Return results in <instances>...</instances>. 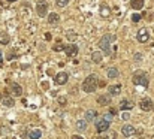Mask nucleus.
<instances>
[{"label": "nucleus", "instance_id": "39448f33", "mask_svg": "<svg viewBox=\"0 0 154 139\" xmlns=\"http://www.w3.org/2000/svg\"><path fill=\"white\" fill-rule=\"evenodd\" d=\"M148 39H150L148 30H147V29H139V32H138V41L142 42V44H145Z\"/></svg>", "mask_w": 154, "mask_h": 139}, {"label": "nucleus", "instance_id": "f3484780", "mask_svg": "<svg viewBox=\"0 0 154 139\" xmlns=\"http://www.w3.org/2000/svg\"><path fill=\"white\" fill-rule=\"evenodd\" d=\"M29 136H30V139H39L41 136H42V132H41L39 129H35V130H32V132H30V135H29Z\"/></svg>", "mask_w": 154, "mask_h": 139}, {"label": "nucleus", "instance_id": "1a4fd4ad", "mask_svg": "<svg viewBox=\"0 0 154 139\" xmlns=\"http://www.w3.org/2000/svg\"><path fill=\"white\" fill-rule=\"evenodd\" d=\"M121 133H123V136L129 138V136H132V135L135 133V127H133V126H130V124H126V126H123Z\"/></svg>", "mask_w": 154, "mask_h": 139}, {"label": "nucleus", "instance_id": "aec40b11", "mask_svg": "<svg viewBox=\"0 0 154 139\" xmlns=\"http://www.w3.org/2000/svg\"><path fill=\"white\" fill-rule=\"evenodd\" d=\"M120 91H121V85H111L109 87V93L111 94H120Z\"/></svg>", "mask_w": 154, "mask_h": 139}, {"label": "nucleus", "instance_id": "f257e3e1", "mask_svg": "<svg viewBox=\"0 0 154 139\" xmlns=\"http://www.w3.org/2000/svg\"><path fill=\"white\" fill-rule=\"evenodd\" d=\"M97 88V78L96 75H90L85 78V81L82 82V90L85 93H93Z\"/></svg>", "mask_w": 154, "mask_h": 139}, {"label": "nucleus", "instance_id": "4468645a", "mask_svg": "<svg viewBox=\"0 0 154 139\" xmlns=\"http://www.w3.org/2000/svg\"><path fill=\"white\" fill-rule=\"evenodd\" d=\"M130 6L133 9H142L144 8V0H130Z\"/></svg>", "mask_w": 154, "mask_h": 139}, {"label": "nucleus", "instance_id": "2eb2a0df", "mask_svg": "<svg viewBox=\"0 0 154 139\" xmlns=\"http://www.w3.org/2000/svg\"><path fill=\"white\" fill-rule=\"evenodd\" d=\"M12 93L15 94V96H21L23 94V88H21V85H18V84H12Z\"/></svg>", "mask_w": 154, "mask_h": 139}, {"label": "nucleus", "instance_id": "9d476101", "mask_svg": "<svg viewBox=\"0 0 154 139\" xmlns=\"http://www.w3.org/2000/svg\"><path fill=\"white\" fill-rule=\"evenodd\" d=\"M64 52H66V55H75V54L78 52V46L73 45V44L66 45L64 46Z\"/></svg>", "mask_w": 154, "mask_h": 139}, {"label": "nucleus", "instance_id": "9b49d317", "mask_svg": "<svg viewBox=\"0 0 154 139\" xmlns=\"http://www.w3.org/2000/svg\"><path fill=\"white\" fill-rule=\"evenodd\" d=\"M97 103L99 105H102V106H108V105H111V97L109 96H99L97 97Z\"/></svg>", "mask_w": 154, "mask_h": 139}, {"label": "nucleus", "instance_id": "cd10ccee", "mask_svg": "<svg viewBox=\"0 0 154 139\" xmlns=\"http://www.w3.org/2000/svg\"><path fill=\"white\" fill-rule=\"evenodd\" d=\"M111 118H112V114H111V112H109V114H106V115H105V120H108V121H109V120H111Z\"/></svg>", "mask_w": 154, "mask_h": 139}, {"label": "nucleus", "instance_id": "a878e982", "mask_svg": "<svg viewBox=\"0 0 154 139\" xmlns=\"http://www.w3.org/2000/svg\"><path fill=\"white\" fill-rule=\"evenodd\" d=\"M54 49H55V51H60V49H64V45H63V44H55V45H54Z\"/></svg>", "mask_w": 154, "mask_h": 139}, {"label": "nucleus", "instance_id": "6e6552de", "mask_svg": "<svg viewBox=\"0 0 154 139\" xmlns=\"http://www.w3.org/2000/svg\"><path fill=\"white\" fill-rule=\"evenodd\" d=\"M67 79H69V75H67L66 72H60V73H57V76H55V82H57L58 85L66 84Z\"/></svg>", "mask_w": 154, "mask_h": 139}, {"label": "nucleus", "instance_id": "dca6fc26", "mask_svg": "<svg viewBox=\"0 0 154 139\" xmlns=\"http://www.w3.org/2000/svg\"><path fill=\"white\" fill-rule=\"evenodd\" d=\"M0 44H2V45H8V44H9V36H8V33L0 32Z\"/></svg>", "mask_w": 154, "mask_h": 139}, {"label": "nucleus", "instance_id": "6ab92c4d", "mask_svg": "<svg viewBox=\"0 0 154 139\" xmlns=\"http://www.w3.org/2000/svg\"><path fill=\"white\" fill-rule=\"evenodd\" d=\"M91 58H93L94 63H100V61H102V54H100L99 51H96V52L91 54Z\"/></svg>", "mask_w": 154, "mask_h": 139}, {"label": "nucleus", "instance_id": "c756f323", "mask_svg": "<svg viewBox=\"0 0 154 139\" xmlns=\"http://www.w3.org/2000/svg\"><path fill=\"white\" fill-rule=\"evenodd\" d=\"M72 139H82L81 136H72Z\"/></svg>", "mask_w": 154, "mask_h": 139}, {"label": "nucleus", "instance_id": "393cba45", "mask_svg": "<svg viewBox=\"0 0 154 139\" xmlns=\"http://www.w3.org/2000/svg\"><path fill=\"white\" fill-rule=\"evenodd\" d=\"M139 20H141V15H139V14H135V15H132V21H133V23H138Z\"/></svg>", "mask_w": 154, "mask_h": 139}, {"label": "nucleus", "instance_id": "412c9836", "mask_svg": "<svg viewBox=\"0 0 154 139\" xmlns=\"http://www.w3.org/2000/svg\"><path fill=\"white\" fill-rule=\"evenodd\" d=\"M108 76H109V78H117V76H118V70H117L115 67H111V69L108 70Z\"/></svg>", "mask_w": 154, "mask_h": 139}, {"label": "nucleus", "instance_id": "b1692460", "mask_svg": "<svg viewBox=\"0 0 154 139\" xmlns=\"http://www.w3.org/2000/svg\"><path fill=\"white\" fill-rule=\"evenodd\" d=\"M55 5L60 6V8H64V6L69 5V0H55Z\"/></svg>", "mask_w": 154, "mask_h": 139}, {"label": "nucleus", "instance_id": "4be33fe9", "mask_svg": "<svg viewBox=\"0 0 154 139\" xmlns=\"http://www.w3.org/2000/svg\"><path fill=\"white\" fill-rule=\"evenodd\" d=\"M2 102H3V105H6V106H14V100H12L11 97H3Z\"/></svg>", "mask_w": 154, "mask_h": 139}, {"label": "nucleus", "instance_id": "423d86ee", "mask_svg": "<svg viewBox=\"0 0 154 139\" xmlns=\"http://www.w3.org/2000/svg\"><path fill=\"white\" fill-rule=\"evenodd\" d=\"M139 106H141V109L142 111H151L153 109V100L151 99H142L141 100V103H139Z\"/></svg>", "mask_w": 154, "mask_h": 139}, {"label": "nucleus", "instance_id": "20e7f679", "mask_svg": "<svg viewBox=\"0 0 154 139\" xmlns=\"http://www.w3.org/2000/svg\"><path fill=\"white\" fill-rule=\"evenodd\" d=\"M36 12H38L39 17H45L47 12H48V3L47 2H39L36 5Z\"/></svg>", "mask_w": 154, "mask_h": 139}, {"label": "nucleus", "instance_id": "c85d7f7f", "mask_svg": "<svg viewBox=\"0 0 154 139\" xmlns=\"http://www.w3.org/2000/svg\"><path fill=\"white\" fill-rule=\"evenodd\" d=\"M3 63V55H2V52H0V64Z\"/></svg>", "mask_w": 154, "mask_h": 139}, {"label": "nucleus", "instance_id": "a211bd4d", "mask_svg": "<svg viewBox=\"0 0 154 139\" xmlns=\"http://www.w3.org/2000/svg\"><path fill=\"white\" fill-rule=\"evenodd\" d=\"M48 21H50V24H57L60 21V15L58 14H51L50 18H48Z\"/></svg>", "mask_w": 154, "mask_h": 139}, {"label": "nucleus", "instance_id": "ddd939ff", "mask_svg": "<svg viewBox=\"0 0 154 139\" xmlns=\"http://www.w3.org/2000/svg\"><path fill=\"white\" fill-rule=\"evenodd\" d=\"M87 120H79V121H76V130H79V132H84V130H87Z\"/></svg>", "mask_w": 154, "mask_h": 139}, {"label": "nucleus", "instance_id": "f03ea898", "mask_svg": "<svg viewBox=\"0 0 154 139\" xmlns=\"http://www.w3.org/2000/svg\"><path fill=\"white\" fill-rule=\"evenodd\" d=\"M115 41V36L114 35H105L102 39H100V42H99V46H100V49H102L105 54H111V44Z\"/></svg>", "mask_w": 154, "mask_h": 139}, {"label": "nucleus", "instance_id": "0eeeda50", "mask_svg": "<svg viewBox=\"0 0 154 139\" xmlns=\"http://www.w3.org/2000/svg\"><path fill=\"white\" fill-rule=\"evenodd\" d=\"M96 129H97V132H106L108 129H109V121L108 120H99L97 123H96Z\"/></svg>", "mask_w": 154, "mask_h": 139}, {"label": "nucleus", "instance_id": "7ed1b4c3", "mask_svg": "<svg viewBox=\"0 0 154 139\" xmlns=\"http://www.w3.org/2000/svg\"><path fill=\"white\" fill-rule=\"evenodd\" d=\"M133 84H135V85H142V87L147 88L148 84H150L147 73H144V72H138V73L133 76Z\"/></svg>", "mask_w": 154, "mask_h": 139}, {"label": "nucleus", "instance_id": "5701e85b", "mask_svg": "<svg viewBox=\"0 0 154 139\" xmlns=\"http://www.w3.org/2000/svg\"><path fill=\"white\" fill-rule=\"evenodd\" d=\"M94 117H96V112H94V111H88V112H85V120H87V121H91Z\"/></svg>", "mask_w": 154, "mask_h": 139}, {"label": "nucleus", "instance_id": "bb28decb", "mask_svg": "<svg viewBox=\"0 0 154 139\" xmlns=\"http://www.w3.org/2000/svg\"><path fill=\"white\" fill-rule=\"evenodd\" d=\"M105 139H117V133H115V132H111Z\"/></svg>", "mask_w": 154, "mask_h": 139}, {"label": "nucleus", "instance_id": "f8f14e48", "mask_svg": "<svg viewBox=\"0 0 154 139\" xmlns=\"http://www.w3.org/2000/svg\"><path fill=\"white\" fill-rule=\"evenodd\" d=\"M120 108H121V109H127V111H129V109H132V108H133V103H132V102H129L127 99H123V100L120 102Z\"/></svg>", "mask_w": 154, "mask_h": 139}, {"label": "nucleus", "instance_id": "7c9ffc66", "mask_svg": "<svg viewBox=\"0 0 154 139\" xmlns=\"http://www.w3.org/2000/svg\"><path fill=\"white\" fill-rule=\"evenodd\" d=\"M8 2H15V0H8Z\"/></svg>", "mask_w": 154, "mask_h": 139}]
</instances>
